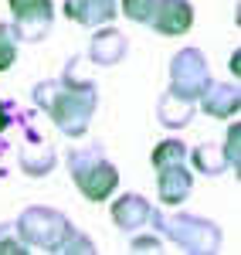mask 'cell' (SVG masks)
Instances as JSON below:
<instances>
[{
    "label": "cell",
    "mask_w": 241,
    "mask_h": 255,
    "mask_svg": "<svg viewBox=\"0 0 241 255\" xmlns=\"http://www.w3.org/2000/svg\"><path fill=\"white\" fill-rule=\"evenodd\" d=\"M68 170L75 174V184H79V191L88 201H102V197H109V191L116 187V167L102 157L99 146L72 153L68 157Z\"/></svg>",
    "instance_id": "obj_1"
},
{
    "label": "cell",
    "mask_w": 241,
    "mask_h": 255,
    "mask_svg": "<svg viewBox=\"0 0 241 255\" xmlns=\"http://www.w3.org/2000/svg\"><path fill=\"white\" fill-rule=\"evenodd\" d=\"M170 72H173V96L190 99V102H194V96H201L204 85L211 82V79H207V65H204L201 51H194V48H187V51H180V55H173Z\"/></svg>",
    "instance_id": "obj_2"
},
{
    "label": "cell",
    "mask_w": 241,
    "mask_h": 255,
    "mask_svg": "<svg viewBox=\"0 0 241 255\" xmlns=\"http://www.w3.org/2000/svg\"><path fill=\"white\" fill-rule=\"evenodd\" d=\"M14 10V27L17 38H44L51 31V17H55V3L51 0H7Z\"/></svg>",
    "instance_id": "obj_3"
},
{
    "label": "cell",
    "mask_w": 241,
    "mask_h": 255,
    "mask_svg": "<svg viewBox=\"0 0 241 255\" xmlns=\"http://www.w3.org/2000/svg\"><path fill=\"white\" fill-rule=\"evenodd\" d=\"M146 24H153L160 34H187L194 24V7L190 0H157Z\"/></svg>",
    "instance_id": "obj_4"
},
{
    "label": "cell",
    "mask_w": 241,
    "mask_h": 255,
    "mask_svg": "<svg viewBox=\"0 0 241 255\" xmlns=\"http://www.w3.org/2000/svg\"><path fill=\"white\" fill-rule=\"evenodd\" d=\"M65 14L85 27L109 24L116 17V0H65Z\"/></svg>",
    "instance_id": "obj_5"
},
{
    "label": "cell",
    "mask_w": 241,
    "mask_h": 255,
    "mask_svg": "<svg viewBox=\"0 0 241 255\" xmlns=\"http://www.w3.org/2000/svg\"><path fill=\"white\" fill-rule=\"evenodd\" d=\"M157 170H160V201L163 204H180L190 194V174L183 170V163L173 160V163H160Z\"/></svg>",
    "instance_id": "obj_6"
},
{
    "label": "cell",
    "mask_w": 241,
    "mask_h": 255,
    "mask_svg": "<svg viewBox=\"0 0 241 255\" xmlns=\"http://www.w3.org/2000/svg\"><path fill=\"white\" fill-rule=\"evenodd\" d=\"M112 218H116V225H119V228H126V232H136L140 225L153 221V211H150V204H146L140 194H129V197H119V201H116Z\"/></svg>",
    "instance_id": "obj_7"
},
{
    "label": "cell",
    "mask_w": 241,
    "mask_h": 255,
    "mask_svg": "<svg viewBox=\"0 0 241 255\" xmlns=\"http://www.w3.org/2000/svg\"><path fill=\"white\" fill-rule=\"evenodd\" d=\"M204 113L211 116H231L238 113V89L231 85H204Z\"/></svg>",
    "instance_id": "obj_8"
},
{
    "label": "cell",
    "mask_w": 241,
    "mask_h": 255,
    "mask_svg": "<svg viewBox=\"0 0 241 255\" xmlns=\"http://www.w3.org/2000/svg\"><path fill=\"white\" fill-rule=\"evenodd\" d=\"M122 55H126V41H122L116 31L95 34V41H92V58L99 61V65H116Z\"/></svg>",
    "instance_id": "obj_9"
},
{
    "label": "cell",
    "mask_w": 241,
    "mask_h": 255,
    "mask_svg": "<svg viewBox=\"0 0 241 255\" xmlns=\"http://www.w3.org/2000/svg\"><path fill=\"white\" fill-rule=\"evenodd\" d=\"M17 27L10 24H0V72L10 68V61L17 58Z\"/></svg>",
    "instance_id": "obj_10"
},
{
    "label": "cell",
    "mask_w": 241,
    "mask_h": 255,
    "mask_svg": "<svg viewBox=\"0 0 241 255\" xmlns=\"http://www.w3.org/2000/svg\"><path fill=\"white\" fill-rule=\"evenodd\" d=\"M153 3H157V0H122V10H126V17L146 24L150 14H153Z\"/></svg>",
    "instance_id": "obj_11"
},
{
    "label": "cell",
    "mask_w": 241,
    "mask_h": 255,
    "mask_svg": "<svg viewBox=\"0 0 241 255\" xmlns=\"http://www.w3.org/2000/svg\"><path fill=\"white\" fill-rule=\"evenodd\" d=\"M173 160H183V146L180 143H160L157 153H153V163H173Z\"/></svg>",
    "instance_id": "obj_12"
},
{
    "label": "cell",
    "mask_w": 241,
    "mask_h": 255,
    "mask_svg": "<svg viewBox=\"0 0 241 255\" xmlns=\"http://www.w3.org/2000/svg\"><path fill=\"white\" fill-rule=\"evenodd\" d=\"M7 126V116H3V106H0V129Z\"/></svg>",
    "instance_id": "obj_13"
}]
</instances>
